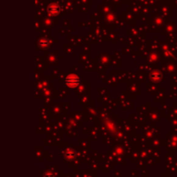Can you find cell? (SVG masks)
<instances>
[{
    "label": "cell",
    "mask_w": 177,
    "mask_h": 177,
    "mask_svg": "<svg viewBox=\"0 0 177 177\" xmlns=\"http://www.w3.org/2000/svg\"><path fill=\"white\" fill-rule=\"evenodd\" d=\"M66 83H67L68 86L74 88V87H75V86H77L79 85L80 80H79V78H78L77 75H70L67 77V79H66Z\"/></svg>",
    "instance_id": "cell-1"
},
{
    "label": "cell",
    "mask_w": 177,
    "mask_h": 177,
    "mask_svg": "<svg viewBox=\"0 0 177 177\" xmlns=\"http://www.w3.org/2000/svg\"><path fill=\"white\" fill-rule=\"evenodd\" d=\"M48 13L52 16H55L60 12V7L57 4H51L48 7Z\"/></svg>",
    "instance_id": "cell-2"
},
{
    "label": "cell",
    "mask_w": 177,
    "mask_h": 177,
    "mask_svg": "<svg viewBox=\"0 0 177 177\" xmlns=\"http://www.w3.org/2000/svg\"><path fill=\"white\" fill-rule=\"evenodd\" d=\"M47 45H48V42L45 41V40H42V41L40 42V46L43 47V48H46Z\"/></svg>",
    "instance_id": "cell-3"
}]
</instances>
